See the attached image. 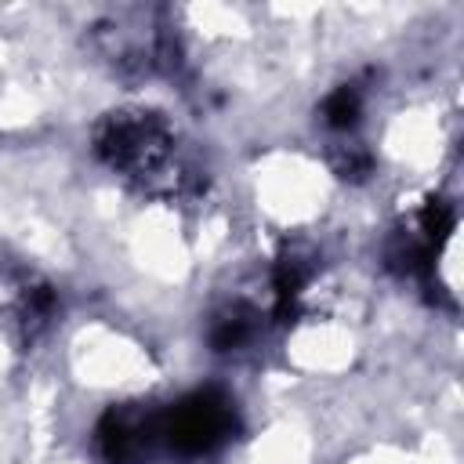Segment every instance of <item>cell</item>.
I'll use <instances>...</instances> for the list:
<instances>
[{
    "label": "cell",
    "mask_w": 464,
    "mask_h": 464,
    "mask_svg": "<svg viewBox=\"0 0 464 464\" xmlns=\"http://www.w3.org/2000/svg\"><path fill=\"white\" fill-rule=\"evenodd\" d=\"M94 152L109 170L138 181L152 196L181 199L196 192V170L178 163V138L156 112L120 109L102 116L94 127Z\"/></svg>",
    "instance_id": "obj_1"
},
{
    "label": "cell",
    "mask_w": 464,
    "mask_h": 464,
    "mask_svg": "<svg viewBox=\"0 0 464 464\" xmlns=\"http://www.w3.org/2000/svg\"><path fill=\"white\" fill-rule=\"evenodd\" d=\"M236 431L232 399L221 392H192L160 413V439L178 453H210Z\"/></svg>",
    "instance_id": "obj_2"
},
{
    "label": "cell",
    "mask_w": 464,
    "mask_h": 464,
    "mask_svg": "<svg viewBox=\"0 0 464 464\" xmlns=\"http://www.w3.org/2000/svg\"><path fill=\"white\" fill-rule=\"evenodd\" d=\"M160 442V413L116 406L98 424V450L105 464H141Z\"/></svg>",
    "instance_id": "obj_3"
},
{
    "label": "cell",
    "mask_w": 464,
    "mask_h": 464,
    "mask_svg": "<svg viewBox=\"0 0 464 464\" xmlns=\"http://www.w3.org/2000/svg\"><path fill=\"white\" fill-rule=\"evenodd\" d=\"M359 112H362V98H359V87H337L326 102H323V123L334 127V130H348L359 123Z\"/></svg>",
    "instance_id": "obj_4"
},
{
    "label": "cell",
    "mask_w": 464,
    "mask_h": 464,
    "mask_svg": "<svg viewBox=\"0 0 464 464\" xmlns=\"http://www.w3.org/2000/svg\"><path fill=\"white\" fill-rule=\"evenodd\" d=\"M250 334H254L250 315H246L243 308H232V312H221V315L214 319V326H210V344H214L218 352H232V348L246 344Z\"/></svg>",
    "instance_id": "obj_5"
},
{
    "label": "cell",
    "mask_w": 464,
    "mask_h": 464,
    "mask_svg": "<svg viewBox=\"0 0 464 464\" xmlns=\"http://www.w3.org/2000/svg\"><path fill=\"white\" fill-rule=\"evenodd\" d=\"M370 163L373 160H370V152L362 145H344L341 156H334V167H337L341 178H362L370 170Z\"/></svg>",
    "instance_id": "obj_6"
}]
</instances>
